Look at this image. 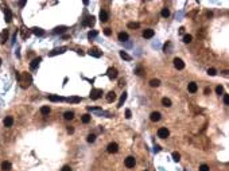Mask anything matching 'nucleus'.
Listing matches in <instances>:
<instances>
[{
  "label": "nucleus",
  "instance_id": "obj_1",
  "mask_svg": "<svg viewBox=\"0 0 229 171\" xmlns=\"http://www.w3.org/2000/svg\"><path fill=\"white\" fill-rule=\"evenodd\" d=\"M88 54L92 55V57H95V58H100L103 55V51L98 49V47H92V49L88 51Z\"/></svg>",
  "mask_w": 229,
  "mask_h": 171
},
{
  "label": "nucleus",
  "instance_id": "obj_2",
  "mask_svg": "<svg viewBox=\"0 0 229 171\" xmlns=\"http://www.w3.org/2000/svg\"><path fill=\"white\" fill-rule=\"evenodd\" d=\"M101 96H103L101 89H92V92H90V98L92 100H98Z\"/></svg>",
  "mask_w": 229,
  "mask_h": 171
},
{
  "label": "nucleus",
  "instance_id": "obj_3",
  "mask_svg": "<svg viewBox=\"0 0 229 171\" xmlns=\"http://www.w3.org/2000/svg\"><path fill=\"white\" fill-rule=\"evenodd\" d=\"M107 151L109 154H116V152L119 151V144L117 143H109L108 147H107Z\"/></svg>",
  "mask_w": 229,
  "mask_h": 171
},
{
  "label": "nucleus",
  "instance_id": "obj_4",
  "mask_svg": "<svg viewBox=\"0 0 229 171\" xmlns=\"http://www.w3.org/2000/svg\"><path fill=\"white\" fill-rule=\"evenodd\" d=\"M135 163H136V160H135V158H133V156H128V158L125 159V160H124L125 167H128V168L135 167Z\"/></svg>",
  "mask_w": 229,
  "mask_h": 171
},
{
  "label": "nucleus",
  "instance_id": "obj_5",
  "mask_svg": "<svg viewBox=\"0 0 229 171\" xmlns=\"http://www.w3.org/2000/svg\"><path fill=\"white\" fill-rule=\"evenodd\" d=\"M4 20L7 23H11V20H12V12H11V10L8 7L4 8Z\"/></svg>",
  "mask_w": 229,
  "mask_h": 171
},
{
  "label": "nucleus",
  "instance_id": "obj_6",
  "mask_svg": "<svg viewBox=\"0 0 229 171\" xmlns=\"http://www.w3.org/2000/svg\"><path fill=\"white\" fill-rule=\"evenodd\" d=\"M168 135H170V131L167 128H159V131H158V136H159L160 139L168 138Z\"/></svg>",
  "mask_w": 229,
  "mask_h": 171
},
{
  "label": "nucleus",
  "instance_id": "obj_7",
  "mask_svg": "<svg viewBox=\"0 0 229 171\" xmlns=\"http://www.w3.org/2000/svg\"><path fill=\"white\" fill-rule=\"evenodd\" d=\"M95 19L96 18L95 16H88L86 19H84V26H88V27H93L95 26Z\"/></svg>",
  "mask_w": 229,
  "mask_h": 171
},
{
  "label": "nucleus",
  "instance_id": "obj_8",
  "mask_svg": "<svg viewBox=\"0 0 229 171\" xmlns=\"http://www.w3.org/2000/svg\"><path fill=\"white\" fill-rule=\"evenodd\" d=\"M66 50H67V47H58V49H54V50H53L49 55H50V57H54V55H57V54H63Z\"/></svg>",
  "mask_w": 229,
  "mask_h": 171
},
{
  "label": "nucleus",
  "instance_id": "obj_9",
  "mask_svg": "<svg viewBox=\"0 0 229 171\" xmlns=\"http://www.w3.org/2000/svg\"><path fill=\"white\" fill-rule=\"evenodd\" d=\"M174 66L177 67L178 70H182L185 67V62L181 59V58H174Z\"/></svg>",
  "mask_w": 229,
  "mask_h": 171
},
{
  "label": "nucleus",
  "instance_id": "obj_10",
  "mask_svg": "<svg viewBox=\"0 0 229 171\" xmlns=\"http://www.w3.org/2000/svg\"><path fill=\"white\" fill-rule=\"evenodd\" d=\"M107 73H108L109 80H115V78H117V70H116L115 67H109Z\"/></svg>",
  "mask_w": 229,
  "mask_h": 171
},
{
  "label": "nucleus",
  "instance_id": "obj_11",
  "mask_svg": "<svg viewBox=\"0 0 229 171\" xmlns=\"http://www.w3.org/2000/svg\"><path fill=\"white\" fill-rule=\"evenodd\" d=\"M31 32L34 35H37V37H43V35H45V31L42 30V28H39V27H32L31 28Z\"/></svg>",
  "mask_w": 229,
  "mask_h": 171
},
{
  "label": "nucleus",
  "instance_id": "obj_12",
  "mask_svg": "<svg viewBox=\"0 0 229 171\" xmlns=\"http://www.w3.org/2000/svg\"><path fill=\"white\" fill-rule=\"evenodd\" d=\"M160 119H162V116H160V113H159V112H152V113H151V116H150V120H151V121H154V123L159 121Z\"/></svg>",
  "mask_w": 229,
  "mask_h": 171
},
{
  "label": "nucleus",
  "instance_id": "obj_13",
  "mask_svg": "<svg viewBox=\"0 0 229 171\" xmlns=\"http://www.w3.org/2000/svg\"><path fill=\"white\" fill-rule=\"evenodd\" d=\"M154 30H151V28H147V30H144L143 31V38H146V39H148V38H152L154 37Z\"/></svg>",
  "mask_w": 229,
  "mask_h": 171
},
{
  "label": "nucleus",
  "instance_id": "obj_14",
  "mask_svg": "<svg viewBox=\"0 0 229 171\" xmlns=\"http://www.w3.org/2000/svg\"><path fill=\"white\" fill-rule=\"evenodd\" d=\"M49 100L53 102H57V101H66V98H63L61 96H55V94H51V96H49Z\"/></svg>",
  "mask_w": 229,
  "mask_h": 171
},
{
  "label": "nucleus",
  "instance_id": "obj_15",
  "mask_svg": "<svg viewBox=\"0 0 229 171\" xmlns=\"http://www.w3.org/2000/svg\"><path fill=\"white\" fill-rule=\"evenodd\" d=\"M12 124H14V117L12 116H7L4 119V125L10 128V127H12Z\"/></svg>",
  "mask_w": 229,
  "mask_h": 171
},
{
  "label": "nucleus",
  "instance_id": "obj_16",
  "mask_svg": "<svg viewBox=\"0 0 229 171\" xmlns=\"http://www.w3.org/2000/svg\"><path fill=\"white\" fill-rule=\"evenodd\" d=\"M40 61H42V58H35V59L30 63V69H31V70H35V69L39 66V62H40Z\"/></svg>",
  "mask_w": 229,
  "mask_h": 171
},
{
  "label": "nucleus",
  "instance_id": "obj_17",
  "mask_svg": "<svg viewBox=\"0 0 229 171\" xmlns=\"http://www.w3.org/2000/svg\"><path fill=\"white\" fill-rule=\"evenodd\" d=\"M187 89H189V92H190V93H196V92H197V89H198V86H197L196 82H190V84L187 85Z\"/></svg>",
  "mask_w": 229,
  "mask_h": 171
},
{
  "label": "nucleus",
  "instance_id": "obj_18",
  "mask_svg": "<svg viewBox=\"0 0 229 171\" xmlns=\"http://www.w3.org/2000/svg\"><path fill=\"white\" fill-rule=\"evenodd\" d=\"M100 20H101L103 23H105V22L108 20V12H107V11H104V10L100 11Z\"/></svg>",
  "mask_w": 229,
  "mask_h": 171
},
{
  "label": "nucleus",
  "instance_id": "obj_19",
  "mask_svg": "<svg viewBox=\"0 0 229 171\" xmlns=\"http://www.w3.org/2000/svg\"><path fill=\"white\" fill-rule=\"evenodd\" d=\"M116 100V93L115 92H109L108 94H107V101L108 102H113Z\"/></svg>",
  "mask_w": 229,
  "mask_h": 171
},
{
  "label": "nucleus",
  "instance_id": "obj_20",
  "mask_svg": "<svg viewBox=\"0 0 229 171\" xmlns=\"http://www.w3.org/2000/svg\"><path fill=\"white\" fill-rule=\"evenodd\" d=\"M125 100H127V93L124 92L121 94V97H120V100H119V104H117V108H121L123 107V104L125 102Z\"/></svg>",
  "mask_w": 229,
  "mask_h": 171
},
{
  "label": "nucleus",
  "instance_id": "obj_21",
  "mask_svg": "<svg viewBox=\"0 0 229 171\" xmlns=\"http://www.w3.org/2000/svg\"><path fill=\"white\" fill-rule=\"evenodd\" d=\"M119 40L120 42H125V40H128V34L127 32H119Z\"/></svg>",
  "mask_w": 229,
  "mask_h": 171
},
{
  "label": "nucleus",
  "instance_id": "obj_22",
  "mask_svg": "<svg viewBox=\"0 0 229 171\" xmlns=\"http://www.w3.org/2000/svg\"><path fill=\"white\" fill-rule=\"evenodd\" d=\"M66 101H69V102H73V104H78V102H81V97H77V96H74V97L66 98Z\"/></svg>",
  "mask_w": 229,
  "mask_h": 171
},
{
  "label": "nucleus",
  "instance_id": "obj_23",
  "mask_svg": "<svg viewBox=\"0 0 229 171\" xmlns=\"http://www.w3.org/2000/svg\"><path fill=\"white\" fill-rule=\"evenodd\" d=\"M7 38H8V31H7V30H4V31L2 32V35H0V42L4 43L5 40H7Z\"/></svg>",
  "mask_w": 229,
  "mask_h": 171
},
{
  "label": "nucleus",
  "instance_id": "obj_24",
  "mask_svg": "<svg viewBox=\"0 0 229 171\" xmlns=\"http://www.w3.org/2000/svg\"><path fill=\"white\" fill-rule=\"evenodd\" d=\"M120 57L123 58V59H125V61H131V59H132V57H131V55H128L124 50H121V51H120Z\"/></svg>",
  "mask_w": 229,
  "mask_h": 171
},
{
  "label": "nucleus",
  "instance_id": "obj_25",
  "mask_svg": "<svg viewBox=\"0 0 229 171\" xmlns=\"http://www.w3.org/2000/svg\"><path fill=\"white\" fill-rule=\"evenodd\" d=\"M2 170L3 171H10L11 170V163L10 162H3L2 163Z\"/></svg>",
  "mask_w": 229,
  "mask_h": 171
},
{
  "label": "nucleus",
  "instance_id": "obj_26",
  "mask_svg": "<svg viewBox=\"0 0 229 171\" xmlns=\"http://www.w3.org/2000/svg\"><path fill=\"white\" fill-rule=\"evenodd\" d=\"M63 31H66V27L65 26H61V27H55L54 28V34H62Z\"/></svg>",
  "mask_w": 229,
  "mask_h": 171
},
{
  "label": "nucleus",
  "instance_id": "obj_27",
  "mask_svg": "<svg viewBox=\"0 0 229 171\" xmlns=\"http://www.w3.org/2000/svg\"><path fill=\"white\" fill-rule=\"evenodd\" d=\"M162 104L164 105V107H171V100L164 97V98H162Z\"/></svg>",
  "mask_w": 229,
  "mask_h": 171
},
{
  "label": "nucleus",
  "instance_id": "obj_28",
  "mask_svg": "<svg viewBox=\"0 0 229 171\" xmlns=\"http://www.w3.org/2000/svg\"><path fill=\"white\" fill-rule=\"evenodd\" d=\"M150 85H151L152 88H158V86L160 85V81H159V80H155V78H154V80H151V81H150Z\"/></svg>",
  "mask_w": 229,
  "mask_h": 171
},
{
  "label": "nucleus",
  "instance_id": "obj_29",
  "mask_svg": "<svg viewBox=\"0 0 229 171\" xmlns=\"http://www.w3.org/2000/svg\"><path fill=\"white\" fill-rule=\"evenodd\" d=\"M81 121L84 123V124H88V123L90 121V116H89V115H82V117H81Z\"/></svg>",
  "mask_w": 229,
  "mask_h": 171
},
{
  "label": "nucleus",
  "instance_id": "obj_30",
  "mask_svg": "<svg viewBox=\"0 0 229 171\" xmlns=\"http://www.w3.org/2000/svg\"><path fill=\"white\" fill-rule=\"evenodd\" d=\"M162 16H163V18H168V16H170V10H168L167 7H164V8L162 10Z\"/></svg>",
  "mask_w": 229,
  "mask_h": 171
},
{
  "label": "nucleus",
  "instance_id": "obj_31",
  "mask_svg": "<svg viewBox=\"0 0 229 171\" xmlns=\"http://www.w3.org/2000/svg\"><path fill=\"white\" fill-rule=\"evenodd\" d=\"M143 73H144V70H143L142 66H138L136 69H135V74L136 75H143Z\"/></svg>",
  "mask_w": 229,
  "mask_h": 171
},
{
  "label": "nucleus",
  "instance_id": "obj_32",
  "mask_svg": "<svg viewBox=\"0 0 229 171\" xmlns=\"http://www.w3.org/2000/svg\"><path fill=\"white\" fill-rule=\"evenodd\" d=\"M63 117H65L66 120H72L73 117H74V113H73V112H66V113L63 115Z\"/></svg>",
  "mask_w": 229,
  "mask_h": 171
},
{
  "label": "nucleus",
  "instance_id": "obj_33",
  "mask_svg": "<svg viewBox=\"0 0 229 171\" xmlns=\"http://www.w3.org/2000/svg\"><path fill=\"white\" fill-rule=\"evenodd\" d=\"M40 113L42 115H49L50 113V108L49 107H42L40 108Z\"/></svg>",
  "mask_w": 229,
  "mask_h": 171
},
{
  "label": "nucleus",
  "instance_id": "obj_34",
  "mask_svg": "<svg viewBox=\"0 0 229 171\" xmlns=\"http://www.w3.org/2000/svg\"><path fill=\"white\" fill-rule=\"evenodd\" d=\"M139 23L136 22H131V23H128V28H139Z\"/></svg>",
  "mask_w": 229,
  "mask_h": 171
},
{
  "label": "nucleus",
  "instance_id": "obj_35",
  "mask_svg": "<svg viewBox=\"0 0 229 171\" xmlns=\"http://www.w3.org/2000/svg\"><path fill=\"white\" fill-rule=\"evenodd\" d=\"M191 40H193V37H191V35H185V37H183V42H185V43H190Z\"/></svg>",
  "mask_w": 229,
  "mask_h": 171
},
{
  "label": "nucleus",
  "instance_id": "obj_36",
  "mask_svg": "<svg viewBox=\"0 0 229 171\" xmlns=\"http://www.w3.org/2000/svg\"><path fill=\"white\" fill-rule=\"evenodd\" d=\"M97 37V31H89L88 32V38L89 39H93V38H96Z\"/></svg>",
  "mask_w": 229,
  "mask_h": 171
},
{
  "label": "nucleus",
  "instance_id": "obj_37",
  "mask_svg": "<svg viewBox=\"0 0 229 171\" xmlns=\"http://www.w3.org/2000/svg\"><path fill=\"white\" fill-rule=\"evenodd\" d=\"M173 159H174V162H179L181 160V155L178 154V152H173Z\"/></svg>",
  "mask_w": 229,
  "mask_h": 171
},
{
  "label": "nucleus",
  "instance_id": "obj_38",
  "mask_svg": "<svg viewBox=\"0 0 229 171\" xmlns=\"http://www.w3.org/2000/svg\"><path fill=\"white\" fill-rule=\"evenodd\" d=\"M208 74H209V75H212V77H214V75L217 74V70H216L214 67H210V69L208 70Z\"/></svg>",
  "mask_w": 229,
  "mask_h": 171
},
{
  "label": "nucleus",
  "instance_id": "obj_39",
  "mask_svg": "<svg viewBox=\"0 0 229 171\" xmlns=\"http://www.w3.org/2000/svg\"><path fill=\"white\" fill-rule=\"evenodd\" d=\"M216 93H217V94H220V96H221V94L224 93V88H222L221 85H218V86L216 88Z\"/></svg>",
  "mask_w": 229,
  "mask_h": 171
},
{
  "label": "nucleus",
  "instance_id": "obj_40",
  "mask_svg": "<svg viewBox=\"0 0 229 171\" xmlns=\"http://www.w3.org/2000/svg\"><path fill=\"white\" fill-rule=\"evenodd\" d=\"M199 171H209V166L208 164H201L199 166Z\"/></svg>",
  "mask_w": 229,
  "mask_h": 171
},
{
  "label": "nucleus",
  "instance_id": "obj_41",
  "mask_svg": "<svg viewBox=\"0 0 229 171\" xmlns=\"http://www.w3.org/2000/svg\"><path fill=\"white\" fill-rule=\"evenodd\" d=\"M86 140H88V143H93V141L96 140V136H95V135H89Z\"/></svg>",
  "mask_w": 229,
  "mask_h": 171
},
{
  "label": "nucleus",
  "instance_id": "obj_42",
  "mask_svg": "<svg viewBox=\"0 0 229 171\" xmlns=\"http://www.w3.org/2000/svg\"><path fill=\"white\" fill-rule=\"evenodd\" d=\"M224 104L229 105V96H228V94H224Z\"/></svg>",
  "mask_w": 229,
  "mask_h": 171
},
{
  "label": "nucleus",
  "instance_id": "obj_43",
  "mask_svg": "<svg viewBox=\"0 0 229 171\" xmlns=\"http://www.w3.org/2000/svg\"><path fill=\"white\" fill-rule=\"evenodd\" d=\"M22 37H23V38H26V37H28V31L26 32V28H24V27H23V28H22Z\"/></svg>",
  "mask_w": 229,
  "mask_h": 171
},
{
  "label": "nucleus",
  "instance_id": "obj_44",
  "mask_svg": "<svg viewBox=\"0 0 229 171\" xmlns=\"http://www.w3.org/2000/svg\"><path fill=\"white\" fill-rule=\"evenodd\" d=\"M104 34L107 35V37H109V35L112 34V31H111V28H105V30H104Z\"/></svg>",
  "mask_w": 229,
  "mask_h": 171
},
{
  "label": "nucleus",
  "instance_id": "obj_45",
  "mask_svg": "<svg viewBox=\"0 0 229 171\" xmlns=\"http://www.w3.org/2000/svg\"><path fill=\"white\" fill-rule=\"evenodd\" d=\"M125 117H127V119H131V110L130 109L125 110Z\"/></svg>",
  "mask_w": 229,
  "mask_h": 171
},
{
  "label": "nucleus",
  "instance_id": "obj_46",
  "mask_svg": "<svg viewBox=\"0 0 229 171\" xmlns=\"http://www.w3.org/2000/svg\"><path fill=\"white\" fill-rule=\"evenodd\" d=\"M61 171H72V168H70V166H63Z\"/></svg>",
  "mask_w": 229,
  "mask_h": 171
},
{
  "label": "nucleus",
  "instance_id": "obj_47",
  "mask_svg": "<svg viewBox=\"0 0 229 171\" xmlns=\"http://www.w3.org/2000/svg\"><path fill=\"white\" fill-rule=\"evenodd\" d=\"M67 132H69V133H73V132H74V129H73L72 127H69V128H67Z\"/></svg>",
  "mask_w": 229,
  "mask_h": 171
},
{
  "label": "nucleus",
  "instance_id": "obj_48",
  "mask_svg": "<svg viewBox=\"0 0 229 171\" xmlns=\"http://www.w3.org/2000/svg\"><path fill=\"white\" fill-rule=\"evenodd\" d=\"M185 32V27H181L179 28V34H183Z\"/></svg>",
  "mask_w": 229,
  "mask_h": 171
},
{
  "label": "nucleus",
  "instance_id": "obj_49",
  "mask_svg": "<svg viewBox=\"0 0 229 171\" xmlns=\"http://www.w3.org/2000/svg\"><path fill=\"white\" fill-rule=\"evenodd\" d=\"M19 5H20V7H24V5H26V2H19Z\"/></svg>",
  "mask_w": 229,
  "mask_h": 171
},
{
  "label": "nucleus",
  "instance_id": "obj_50",
  "mask_svg": "<svg viewBox=\"0 0 229 171\" xmlns=\"http://www.w3.org/2000/svg\"><path fill=\"white\" fill-rule=\"evenodd\" d=\"M159 151H160V147L156 146V147H155V152H159Z\"/></svg>",
  "mask_w": 229,
  "mask_h": 171
},
{
  "label": "nucleus",
  "instance_id": "obj_51",
  "mask_svg": "<svg viewBox=\"0 0 229 171\" xmlns=\"http://www.w3.org/2000/svg\"><path fill=\"white\" fill-rule=\"evenodd\" d=\"M119 85H120V86L124 85V80H120V84H119Z\"/></svg>",
  "mask_w": 229,
  "mask_h": 171
},
{
  "label": "nucleus",
  "instance_id": "obj_52",
  "mask_svg": "<svg viewBox=\"0 0 229 171\" xmlns=\"http://www.w3.org/2000/svg\"><path fill=\"white\" fill-rule=\"evenodd\" d=\"M0 65H2V59H0Z\"/></svg>",
  "mask_w": 229,
  "mask_h": 171
},
{
  "label": "nucleus",
  "instance_id": "obj_53",
  "mask_svg": "<svg viewBox=\"0 0 229 171\" xmlns=\"http://www.w3.org/2000/svg\"><path fill=\"white\" fill-rule=\"evenodd\" d=\"M144 171H148V170H144Z\"/></svg>",
  "mask_w": 229,
  "mask_h": 171
}]
</instances>
